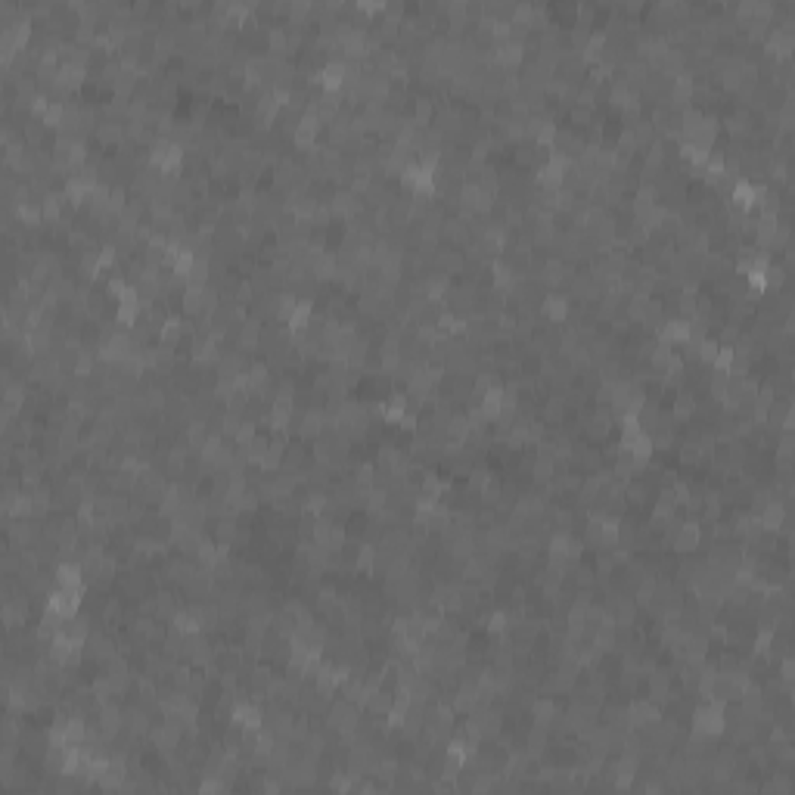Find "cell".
Instances as JSON below:
<instances>
[{"label": "cell", "mask_w": 795, "mask_h": 795, "mask_svg": "<svg viewBox=\"0 0 795 795\" xmlns=\"http://www.w3.org/2000/svg\"><path fill=\"white\" fill-rule=\"evenodd\" d=\"M401 184L407 186L414 196H432V193H435V175H432V171H426L420 162H416V165H404Z\"/></svg>", "instance_id": "cell-1"}, {"label": "cell", "mask_w": 795, "mask_h": 795, "mask_svg": "<svg viewBox=\"0 0 795 795\" xmlns=\"http://www.w3.org/2000/svg\"><path fill=\"white\" fill-rule=\"evenodd\" d=\"M693 727H696L699 736H718L721 730H724V708H721L718 702H708L696 712V718H693Z\"/></svg>", "instance_id": "cell-2"}, {"label": "cell", "mask_w": 795, "mask_h": 795, "mask_svg": "<svg viewBox=\"0 0 795 795\" xmlns=\"http://www.w3.org/2000/svg\"><path fill=\"white\" fill-rule=\"evenodd\" d=\"M180 162H184V149H180L177 143H158L153 153H149V168L162 171V175L177 171Z\"/></svg>", "instance_id": "cell-3"}, {"label": "cell", "mask_w": 795, "mask_h": 795, "mask_svg": "<svg viewBox=\"0 0 795 795\" xmlns=\"http://www.w3.org/2000/svg\"><path fill=\"white\" fill-rule=\"evenodd\" d=\"M659 339L662 345H684L693 339V323L684 320V317H677V320H665L662 329H659Z\"/></svg>", "instance_id": "cell-4"}, {"label": "cell", "mask_w": 795, "mask_h": 795, "mask_svg": "<svg viewBox=\"0 0 795 795\" xmlns=\"http://www.w3.org/2000/svg\"><path fill=\"white\" fill-rule=\"evenodd\" d=\"M730 199H733V205L740 208V212H752V208L758 205V186L746 177H736L733 190H730Z\"/></svg>", "instance_id": "cell-5"}, {"label": "cell", "mask_w": 795, "mask_h": 795, "mask_svg": "<svg viewBox=\"0 0 795 795\" xmlns=\"http://www.w3.org/2000/svg\"><path fill=\"white\" fill-rule=\"evenodd\" d=\"M230 721H233L240 730H245V733H255L258 727H261V712H258V705L252 702H236L233 712H230Z\"/></svg>", "instance_id": "cell-6"}, {"label": "cell", "mask_w": 795, "mask_h": 795, "mask_svg": "<svg viewBox=\"0 0 795 795\" xmlns=\"http://www.w3.org/2000/svg\"><path fill=\"white\" fill-rule=\"evenodd\" d=\"M566 168H569V158L562 153H547V162L541 168V184L544 186H559L562 177H566Z\"/></svg>", "instance_id": "cell-7"}, {"label": "cell", "mask_w": 795, "mask_h": 795, "mask_svg": "<svg viewBox=\"0 0 795 795\" xmlns=\"http://www.w3.org/2000/svg\"><path fill=\"white\" fill-rule=\"evenodd\" d=\"M345 81H348V66L345 62H327L320 72V84L327 93H339L345 88Z\"/></svg>", "instance_id": "cell-8"}, {"label": "cell", "mask_w": 795, "mask_h": 795, "mask_svg": "<svg viewBox=\"0 0 795 795\" xmlns=\"http://www.w3.org/2000/svg\"><path fill=\"white\" fill-rule=\"evenodd\" d=\"M53 581H56V587H62V590H84L81 566H75V562H62V566L53 572Z\"/></svg>", "instance_id": "cell-9"}, {"label": "cell", "mask_w": 795, "mask_h": 795, "mask_svg": "<svg viewBox=\"0 0 795 795\" xmlns=\"http://www.w3.org/2000/svg\"><path fill=\"white\" fill-rule=\"evenodd\" d=\"M473 752H475V746L473 742H463V740H454L451 746H447V755H444V764H447V770L451 773H457L463 764L473 758Z\"/></svg>", "instance_id": "cell-10"}, {"label": "cell", "mask_w": 795, "mask_h": 795, "mask_svg": "<svg viewBox=\"0 0 795 795\" xmlns=\"http://www.w3.org/2000/svg\"><path fill=\"white\" fill-rule=\"evenodd\" d=\"M137 314H140V295H137L134 289H128V292L118 299V323L131 327L137 320Z\"/></svg>", "instance_id": "cell-11"}, {"label": "cell", "mask_w": 795, "mask_h": 795, "mask_svg": "<svg viewBox=\"0 0 795 795\" xmlns=\"http://www.w3.org/2000/svg\"><path fill=\"white\" fill-rule=\"evenodd\" d=\"M317 131H320V121H317V115H314V112H308L305 118L299 121V131H295V143H299L301 149L311 147V143L317 140Z\"/></svg>", "instance_id": "cell-12"}, {"label": "cell", "mask_w": 795, "mask_h": 795, "mask_svg": "<svg viewBox=\"0 0 795 795\" xmlns=\"http://www.w3.org/2000/svg\"><path fill=\"white\" fill-rule=\"evenodd\" d=\"M379 414H382V420H386V423H401L404 416H407V398H404V395H392V398H388V401L379 407Z\"/></svg>", "instance_id": "cell-13"}, {"label": "cell", "mask_w": 795, "mask_h": 795, "mask_svg": "<svg viewBox=\"0 0 795 795\" xmlns=\"http://www.w3.org/2000/svg\"><path fill=\"white\" fill-rule=\"evenodd\" d=\"M289 329L292 332H301L311 323V301H295V308H292V314H289Z\"/></svg>", "instance_id": "cell-14"}, {"label": "cell", "mask_w": 795, "mask_h": 795, "mask_svg": "<svg viewBox=\"0 0 795 795\" xmlns=\"http://www.w3.org/2000/svg\"><path fill=\"white\" fill-rule=\"evenodd\" d=\"M171 625H175L177 634H199L202 621H199V616H193V612H177V616L171 618Z\"/></svg>", "instance_id": "cell-15"}, {"label": "cell", "mask_w": 795, "mask_h": 795, "mask_svg": "<svg viewBox=\"0 0 795 795\" xmlns=\"http://www.w3.org/2000/svg\"><path fill=\"white\" fill-rule=\"evenodd\" d=\"M733 360H736V351L730 348V345H721L718 354H714V360H712L714 373H733Z\"/></svg>", "instance_id": "cell-16"}, {"label": "cell", "mask_w": 795, "mask_h": 795, "mask_svg": "<svg viewBox=\"0 0 795 795\" xmlns=\"http://www.w3.org/2000/svg\"><path fill=\"white\" fill-rule=\"evenodd\" d=\"M544 314L550 317V320H566V314H569V305H566V299H559V295H550V299L544 301Z\"/></svg>", "instance_id": "cell-17"}, {"label": "cell", "mask_w": 795, "mask_h": 795, "mask_svg": "<svg viewBox=\"0 0 795 795\" xmlns=\"http://www.w3.org/2000/svg\"><path fill=\"white\" fill-rule=\"evenodd\" d=\"M696 544H699V525L686 522L681 529V534H677V547H681V550H690V547H696Z\"/></svg>", "instance_id": "cell-18"}, {"label": "cell", "mask_w": 795, "mask_h": 795, "mask_svg": "<svg viewBox=\"0 0 795 795\" xmlns=\"http://www.w3.org/2000/svg\"><path fill=\"white\" fill-rule=\"evenodd\" d=\"M780 522H783V503H777V501H773L770 507L764 510V525H768V529H777Z\"/></svg>", "instance_id": "cell-19"}, {"label": "cell", "mask_w": 795, "mask_h": 795, "mask_svg": "<svg viewBox=\"0 0 795 795\" xmlns=\"http://www.w3.org/2000/svg\"><path fill=\"white\" fill-rule=\"evenodd\" d=\"M41 121H44V125H50V128L60 125V121H62V103H50L47 112L41 115Z\"/></svg>", "instance_id": "cell-20"}, {"label": "cell", "mask_w": 795, "mask_h": 795, "mask_svg": "<svg viewBox=\"0 0 795 795\" xmlns=\"http://www.w3.org/2000/svg\"><path fill=\"white\" fill-rule=\"evenodd\" d=\"M718 348H721V345L714 342V339H702V342H699V358H702V360H708V364H712V360H714V354H718Z\"/></svg>", "instance_id": "cell-21"}, {"label": "cell", "mask_w": 795, "mask_h": 795, "mask_svg": "<svg viewBox=\"0 0 795 795\" xmlns=\"http://www.w3.org/2000/svg\"><path fill=\"white\" fill-rule=\"evenodd\" d=\"M177 336H180V320H165V327H162V342H175Z\"/></svg>", "instance_id": "cell-22"}, {"label": "cell", "mask_w": 795, "mask_h": 795, "mask_svg": "<svg viewBox=\"0 0 795 795\" xmlns=\"http://www.w3.org/2000/svg\"><path fill=\"white\" fill-rule=\"evenodd\" d=\"M106 289H109V295H115V299H121V295H125L131 286H128L121 277H112V280H109V286H106Z\"/></svg>", "instance_id": "cell-23"}]
</instances>
